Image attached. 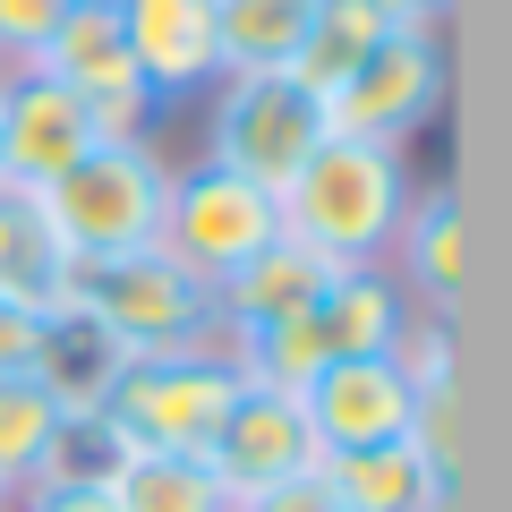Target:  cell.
<instances>
[{
    "mask_svg": "<svg viewBox=\"0 0 512 512\" xmlns=\"http://www.w3.org/2000/svg\"><path fill=\"white\" fill-rule=\"evenodd\" d=\"M35 69H43V77H60V86L86 103V128L103 137V146L146 137L154 111H163V103L146 94V77H137V60H128L120 9H69V18H60V35L43 43Z\"/></svg>",
    "mask_w": 512,
    "mask_h": 512,
    "instance_id": "ba28073f",
    "label": "cell"
},
{
    "mask_svg": "<svg viewBox=\"0 0 512 512\" xmlns=\"http://www.w3.org/2000/svg\"><path fill=\"white\" fill-rule=\"evenodd\" d=\"M43 197V222L69 248V265L86 256H128L163 239V197H171V163L154 154V137H128V146H103L94 137Z\"/></svg>",
    "mask_w": 512,
    "mask_h": 512,
    "instance_id": "3957f363",
    "label": "cell"
},
{
    "mask_svg": "<svg viewBox=\"0 0 512 512\" xmlns=\"http://www.w3.org/2000/svg\"><path fill=\"white\" fill-rule=\"evenodd\" d=\"M120 35H128V60H137L154 103H180V94L222 77L214 0H120Z\"/></svg>",
    "mask_w": 512,
    "mask_h": 512,
    "instance_id": "7c38bea8",
    "label": "cell"
},
{
    "mask_svg": "<svg viewBox=\"0 0 512 512\" xmlns=\"http://www.w3.org/2000/svg\"><path fill=\"white\" fill-rule=\"evenodd\" d=\"M436 103H444V43H436V26H393V35L325 94V128L333 137H367V146H402L410 128H427Z\"/></svg>",
    "mask_w": 512,
    "mask_h": 512,
    "instance_id": "52a82bcc",
    "label": "cell"
},
{
    "mask_svg": "<svg viewBox=\"0 0 512 512\" xmlns=\"http://www.w3.org/2000/svg\"><path fill=\"white\" fill-rule=\"evenodd\" d=\"M60 282H69V248H60L52 222H43V197L0 180V291H18V299H35V308H52Z\"/></svg>",
    "mask_w": 512,
    "mask_h": 512,
    "instance_id": "ffe728a7",
    "label": "cell"
},
{
    "mask_svg": "<svg viewBox=\"0 0 512 512\" xmlns=\"http://www.w3.org/2000/svg\"><path fill=\"white\" fill-rule=\"evenodd\" d=\"M299 35H308V0H214L222 77L291 69V60H299Z\"/></svg>",
    "mask_w": 512,
    "mask_h": 512,
    "instance_id": "44dd1931",
    "label": "cell"
},
{
    "mask_svg": "<svg viewBox=\"0 0 512 512\" xmlns=\"http://www.w3.org/2000/svg\"><path fill=\"white\" fill-rule=\"evenodd\" d=\"M410 205L402 146H367V137H325L291 188H282V231L316 248L325 265H376L393 248V222Z\"/></svg>",
    "mask_w": 512,
    "mask_h": 512,
    "instance_id": "7a4b0ae2",
    "label": "cell"
},
{
    "mask_svg": "<svg viewBox=\"0 0 512 512\" xmlns=\"http://www.w3.org/2000/svg\"><path fill=\"white\" fill-rule=\"evenodd\" d=\"M299 410H308V427H316L325 453H376V444L410 436L419 393L402 384L393 359H325V376L299 393Z\"/></svg>",
    "mask_w": 512,
    "mask_h": 512,
    "instance_id": "8fae6325",
    "label": "cell"
},
{
    "mask_svg": "<svg viewBox=\"0 0 512 512\" xmlns=\"http://www.w3.org/2000/svg\"><path fill=\"white\" fill-rule=\"evenodd\" d=\"M26 376L52 393L60 419H86V410L111 402V384L128 376V350L111 342L94 316H77V308H60V299H52V316H43V342H35V367H26Z\"/></svg>",
    "mask_w": 512,
    "mask_h": 512,
    "instance_id": "4fadbf2b",
    "label": "cell"
},
{
    "mask_svg": "<svg viewBox=\"0 0 512 512\" xmlns=\"http://www.w3.org/2000/svg\"><path fill=\"white\" fill-rule=\"evenodd\" d=\"M43 316H52V308H35V299H18V291H0V376H26V367H35Z\"/></svg>",
    "mask_w": 512,
    "mask_h": 512,
    "instance_id": "484cf974",
    "label": "cell"
},
{
    "mask_svg": "<svg viewBox=\"0 0 512 512\" xmlns=\"http://www.w3.org/2000/svg\"><path fill=\"white\" fill-rule=\"evenodd\" d=\"M9 512H111L103 487H26Z\"/></svg>",
    "mask_w": 512,
    "mask_h": 512,
    "instance_id": "83f0119b",
    "label": "cell"
},
{
    "mask_svg": "<svg viewBox=\"0 0 512 512\" xmlns=\"http://www.w3.org/2000/svg\"><path fill=\"white\" fill-rule=\"evenodd\" d=\"M9 504H18V495H9V487H0V512H9Z\"/></svg>",
    "mask_w": 512,
    "mask_h": 512,
    "instance_id": "4dcf8cb0",
    "label": "cell"
},
{
    "mask_svg": "<svg viewBox=\"0 0 512 512\" xmlns=\"http://www.w3.org/2000/svg\"><path fill=\"white\" fill-rule=\"evenodd\" d=\"M86 146H94L86 103L60 77H43L35 60L0 69V180L9 188H52Z\"/></svg>",
    "mask_w": 512,
    "mask_h": 512,
    "instance_id": "30bf717a",
    "label": "cell"
},
{
    "mask_svg": "<svg viewBox=\"0 0 512 512\" xmlns=\"http://www.w3.org/2000/svg\"><path fill=\"white\" fill-rule=\"evenodd\" d=\"M60 308L94 316L128 359H180V350H222V316H214V282H197L180 256L154 248L128 256H86L60 282Z\"/></svg>",
    "mask_w": 512,
    "mask_h": 512,
    "instance_id": "6da1fadb",
    "label": "cell"
},
{
    "mask_svg": "<svg viewBox=\"0 0 512 512\" xmlns=\"http://www.w3.org/2000/svg\"><path fill=\"white\" fill-rule=\"evenodd\" d=\"M316 478L333 487L342 512H453L436 487H427L419 453L410 444H376V453H325Z\"/></svg>",
    "mask_w": 512,
    "mask_h": 512,
    "instance_id": "e0dca14e",
    "label": "cell"
},
{
    "mask_svg": "<svg viewBox=\"0 0 512 512\" xmlns=\"http://www.w3.org/2000/svg\"><path fill=\"white\" fill-rule=\"evenodd\" d=\"M376 9H384L393 26H436L444 9H453V0H376Z\"/></svg>",
    "mask_w": 512,
    "mask_h": 512,
    "instance_id": "f1b7e54d",
    "label": "cell"
},
{
    "mask_svg": "<svg viewBox=\"0 0 512 512\" xmlns=\"http://www.w3.org/2000/svg\"><path fill=\"white\" fill-rule=\"evenodd\" d=\"M222 350H231L239 384H265V393H291V402L325 376V359H333L316 308L308 316H274V325H239V333H222Z\"/></svg>",
    "mask_w": 512,
    "mask_h": 512,
    "instance_id": "ac0fdd59",
    "label": "cell"
},
{
    "mask_svg": "<svg viewBox=\"0 0 512 512\" xmlns=\"http://www.w3.org/2000/svg\"><path fill=\"white\" fill-rule=\"evenodd\" d=\"M239 402L231 350H180V359H128V376L111 384L103 419L128 436V453H188L205 461L222 410Z\"/></svg>",
    "mask_w": 512,
    "mask_h": 512,
    "instance_id": "5b68a950",
    "label": "cell"
},
{
    "mask_svg": "<svg viewBox=\"0 0 512 512\" xmlns=\"http://www.w3.org/2000/svg\"><path fill=\"white\" fill-rule=\"evenodd\" d=\"M103 495H111V512H231L222 478L188 453H128Z\"/></svg>",
    "mask_w": 512,
    "mask_h": 512,
    "instance_id": "7402d4cb",
    "label": "cell"
},
{
    "mask_svg": "<svg viewBox=\"0 0 512 512\" xmlns=\"http://www.w3.org/2000/svg\"><path fill=\"white\" fill-rule=\"evenodd\" d=\"M333 274H342V265H325L316 248H299V239L282 231L274 248H256L239 274L214 282V316H222V333H239V325H274V316H308L316 299H325Z\"/></svg>",
    "mask_w": 512,
    "mask_h": 512,
    "instance_id": "5bb4252c",
    "label": "cell"
},
{
    "mask_svg": "<svg viewBox=\"0 0 512 512\" xmlns=\"http://www.w3.org/2000/svg\"><path fill=\"white\" fill-rule=\"evenodd\" d=\"M393 35V18H384L376 0H308V35H299V60H291V77L325 103L333 86H342L350 69H359L376 43Z\"/></svg>",
    "mask_w": 512,
    "mask_h": 512,
    "instance_id": "d6986e66",
    "label": "cell"
},
{
    "mask_svg": "<svg viewBox=\"0 0 512 512\" xmlns=\"http://www.w3.org/2000/svg\"><path fill=\"white\" fill-rule=\"evenodd\" d=\"M52 427H60V410H52V393H43L35 376H0V487L9 495L35 487Z\"/></svg>",
    "mask_w": 512,
    "mask_h": 512,
    "instance_id": "603a6c76",
    "label": "cell"
},
{
    "mask_svg": "<svg viewBox=\"0 0 512 512\" xmlns=\"http://www.w3.org/2000/svg\"><path fill=\"white\" fill-rule=\"evenodd\" d=\"M60 18H69V0H0V69L43 60V43L60 35Z\"/></svg>",
    "mask_w": 512,
    "mask_h": 512,
    "instance_id": "d4e9b609",
    "label": "cell"
},
{
    "mask_svg": "<svg viewBox=\"0 0 512 512\" xmlns=\"http://www.w3.org/2000/svg\"><path fill=\"white\" fill-rule=\"evenodd\" d=\"M120 461H128V436L103 419V410H86V419H60V427H52L35 487H111Z\"/></svg>",
    "mask_w": 512,
    "mask_h": 512,
    "instance_id": "cb8c5ba5",
    "label": "cell"
},
{
    "mask_svg": "<svg viewBox=\"0 0 512 512\" xmlns=\"http://www.w3.org/2000/svg\"><path fill=\"white\" fill-rule=\"evenodd\" d=\"M282 239V197H265L256 180L222 163H188L171 171V197H163V248L180 256L197 282H222L239 274L256 248Z\"/></svg>",
    "mask_w": 512,
    "mask_h": 512,
    "instance_id": "8992f818",
    "label": "cell"
},
{
    "mask_svg": "<svg viewBox=\"0 0 512 512\" xmlns=\"http://www.w3.org/2000/svg\"><path fill=\"white\" fill-rule=\"evenodd\" d=\"M69 9H120V0H69Z\"/></svg>",
    "mask_w": 512,
    "mask_h": 512,
    "instance_id": "f546056e",
    "label": "cell"
},
{
    "mask_svg": "<svg viewBox=\"0 0 512 512\" xmlns=\"http://www.w3.org/2000/svg\"><path fill=\"white\" fill-rule=\"evenodd\" d=\"M316 325H325L333 359H384L393 333L410 325V291L384 265H342L325 282V299H316Z\"/></svg>",
    "mask_w": 512,
    "mask_h": 512,
    "instance_id": "2e32d148",
    "label": "cell"
},
{
    "mask_svg": "<svg viewBox=\"0 0 512 512\" xmlns=\"http://www.w3.org/2000/svg\"><path fill=\"white\" fill-rule=\"evenodd\" d=\"M316 461H325V444H316L308 410L291 402V393H265V384H239V402L222 410L214 444H205V470L222 478V495H265L282 487V478H308Z\"/></svg>",
    "mask_w": 512,
    "mask_h": 512,
    "instance_id": "9c48e42d",
    "label": "cell"
},
{
    "mask_svg": "<svg viewBox=\"0 0 512 512\" xmlns=\"http://www.w3.org/2000/svg\"><path fill=\"white\" fill-rule=\"evenodd\" d=\"M231 512H342V504H333V487L308 470V478H282V487H265V495H239Z\"/></svg>",
    "mask_w": 512,
    "mask_h": 512,
    "instance_id": "4316f807",
    "label": "cell"
},
{
    "mask_svg": "<svg viewBox=\"0 0 512 512\" xmlns=\"http://www.w3.org/2000/svg\"><path fill=\"white\" fill-rule=\"evenodd\" d=\"M325 137H333V128H325V103H316L291 69L222 77L214 111H205V163L256 180L265 197H282V188L308 171V154L325 146Z\"/></svg>",
    "mask_w": 512,
    "mask_h": 512,
    "instance_id": "277c9868",
    "label": "cell"
},
{
    "mask_svg": "<svg viewBox=\"0 0 512 512\" xmlns=\"http://www.w3.org/2000/svg\"><path fill=\"white\" fill-rule=\"evenodd\" d=\"M384 256H402V291L436 299V308H453L461 282H470V231H461V197L453 188H410L402 222H393V248Z\"/></svg>",
    "mask_w": 512,
    "mask_h": 512,
    "instance_id": "9a60e30c",
    "label": "cell"
}]
</instances>
